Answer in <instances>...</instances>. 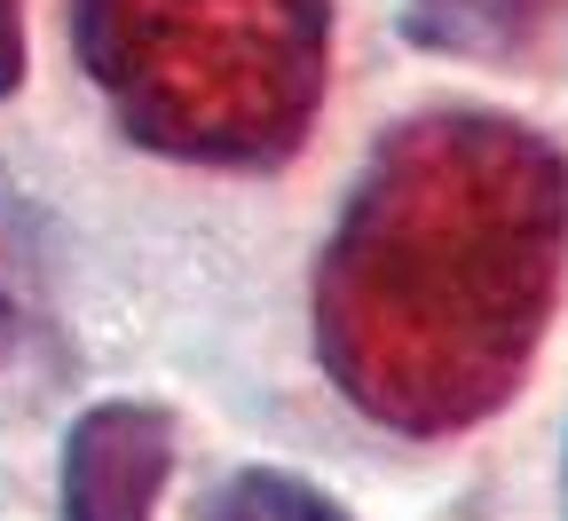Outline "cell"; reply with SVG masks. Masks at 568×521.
<instances>
[{
  "label": "cell",
  "instance_id": "1",
  "mask_svg": "<svg viewBox=\"0 0 568 521\" xmlns=\"http://www.w3.org/2000/svg\"><path fill=\"white\" fill-rule=\"evenodd\" d=\"M568 277V151L506 111L395 127L316 253V355L395 434L481 427Z\"/></svg>",
  "mask_w": 568,
  "mask_h": 521
},
{
  "label": "cell",
  "instance_id": "6",
  "mask_svg": "<svg viewBox=\"0 0 568 521\" xmlns=\"http://www.w3.org/2000/svg\"><path fill=\"white\" fill-rule=\"evenodd\" d=\"M24 80V0H0V96Z\"/></svg>",
  "mask_w": 568,
  "mask_h": 521
},
{
  "label": "cell",
  "instance_id": "4",
  "mask_svg": "<svg viewBox=\"0 0 568 521\" xmlns=\"http://www.w3.org/2000/svg\"><path fill=\"white\" fill-rule=\"evenodd\" d=\"M560 0H403V24L418 48L443 56H514L537 40V24Z\"/></svg>",
  "mask_w": 568,
  "mask_h": 521
},
{
  "label": "cell",
  "instance_id": "3",
  "mask_svg": "<svg viewBox=\"0 0 568 521\" xmlns=\"http://www.w3.org/2000/svg\"><path fill=\"white\" fill-rule=\"evenodd\" d=\"M174 474V419L159 403H95L63 434V521H151Z\"/></svg>",
  "mask_w": 568,
  "mask_h": 521
},
{
  "label": "cell",
  "instance_id": "5",
  "mask_svg": "<svg viewBox=\"0 0 568 521\" xmlns=\"http://www.w3.org/2000/svg\"><path fill=\"white\" fill-rule=\"evenodd\" d=\"M190 521H355L339 498H324L316 482L301 474H276V467H245L213 490Z\"/></svg>",
  "mask_w": 568,
  "mask_h": 521
},
{
  "label": "cell",
  "instance_id": "2",
  "mask_svg": "<svg viewBox=\"0 0 568 521\" xmlns=\"http://www.w3.org/2000/svg\"><path fill=\"white\" fill-rule=\"evenodd\" d=\"M119 134L182 167H284L332 80V0H71Z\"/></svg>",
  "mask_w": 568,
  "mask_h": 521
},
{
  "label": "cell",
  "instance_id": "7",
  "mask_svg": "<svg viewBox=\"0 0 568 521\" xmlns=\"http://www.w3.org/2000/svg\"><path fill=\"white\" fill-rule=\"evenodd\" d=\"M0 348H9V301H0Z\"/></svg>",
  "mask_w": 568,
  "mask_h": 521
}]
</instances>
